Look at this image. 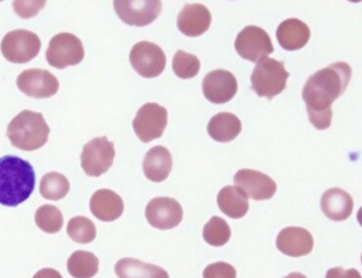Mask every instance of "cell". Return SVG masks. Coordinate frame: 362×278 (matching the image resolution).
I'll list each match as a JSON object with an SVG mask.
<instances>
[{
    "label": "cell",
    "instance_id": "1",
    "mask_svg": "<svg viewBox=\"0 0 362 278\" xmlns=\"http://www.w3.org/2000/svg\"><path fill=\"white\" fill-rule=\"evenodd\" d=\"M351 74V67L346 62H337L308 79L303 99L308 119L315 128L325 130L332 125L333 102L345 92Z\"/></svg>",
    "mask_w": 362,
    "mask_h": 278
},
{
    "label": "cell",
    "instance_id": "2",
    "mask_svg": "<svg viewBox=\"0 0 362 278\" xmlns=\"http://www.w3.org/2000/svg\"><path fill=\"white\" fill-rule=\"evenodd\" d=\"M35 186L34 169L17 156L0 158V205L16 207L30 198Z\"/></svg>",
    "mask_w": 362,
    "mask_h": 278
},
{
    "label": "cell",
    "instance_id": "3",
    "mask_svg": "<svg viewBox=\"0 0 362 278\" xmlns=\"http://www.w3.org/2000/svg\"><path fill=\"white\" fill-rule=\"evenodd\" d=\"M50 128L42 114L25 110L8 124L7 135L13 146L24 151L41 149L48 141Z\"/></svg>",
    "mask_w": 362,
    "mask_h": 278
},
{
    "label": "cell",
    "instance_id": "4",
    "mask_svg": "<svg viewBox=\"0 0 362 278\" xmlns=\"http://www.w3.org/2000/svg\"><path fill=\"white\" fill-rule=\"evenodd\" d=\"M289 73L284 62L265 58L255 67L252 75V89L261 97L272 99L287 87Z\"/></svg>",
    "mask_w": 362,
    "mask_h": 278
},
{
    "label": "cell",
    "instance_id": "5",
    "mask_svg": "<svg viewBox=\"0 0 362 278\" xmlns=\"http://www.w3.org/2000/svg\"><path fill=\"white\" fill-rule=\"evenodd\" d=\"M42 42L37 34L26 30H16L8 33L1 43V52L12 64H24L37 57Z\"/></svg>",
    "mask_w": 362,
    "mask_h": 278
},
{
    "label": "cell",
    "instance_id": "6",
    "mask_svg": "<svg viewBox=\"0 0 362 278\" xmlns=\"http://www.w3.org/2000/svg\"><path fill=\"white\" fill-rule=\"evenodd\" d=\"M46 56L48 64L57 69L78 65L84 57L83 43L73 34H58L49 43Z\"/></svg>",
    "mask_w": 362,
    "mask_h": 278
},
{
    "label": "cell",
    "instance_id": "7",
    "mask_svg": "<svg viewBox=\"0 0 362 278\" xmlns=\"http://www.w3.org/2000/svg\"><path fill=\"white\" fill-rule=\"evenodd\" d=\"M235 48L237 53L252 62L265 59L274 51V44L267 31L256 25H249L237 35Z\"/></svg>",
    "mask_w": 362,
    "mask_h": 278
},
{
    "label": "cell",
    "instance_id": "8",
    "mask_svg": "<svg viewBox=\"0 0 362 278\" xmlns=\"http://www.w3.org/2000/svg\"><path fill=\"white\" fill-rule=\"evenodd\" d=\"M168 120V110L158 103H146L138 110L133 128L140 140L150 143L163 136Z\"/></svg>",
    "mask_w": 362,
    "mask_h": 278
},
{
    "label": "cell",
    "instance_id": "9",
    "mask_svg": "<svg viewBox=\"0 0 362 278\" xmlns=\"http://www.w3.org/2000/svg\"><path fill=\"white\" fill-rule=\"evenodd\" d=\"M115 157L114 143L106 137L95 138L83 147L81 165L88 176L100 177L113 164Z\"/></svg>",
    "mask_w": 362,
    "mask_h": 278
},
{
    "label": "cell",
    "instance_id": "10",
    "mask_svg": "<svg viewBox=\"0 0 362 278\" xmlns=\"http://www.w3.org/2000/svg\"><path fill=\"white\" fill-rule=\"evenodd\" d=\"M129 61L138 74L153 78L163 73L167 58L163 49L149 42H138L129 53Z\"/></svg>",
    "mask_w": 362,
    "mask_h": 278
},
{
    "label": "cell",
    "instance_id": "11",
    "mask_svg": "<svg viewBox=\"0 0 362 278\" xmlns=\"http://www.w3.org/2000/svg\"><path fill=\"white\" fill-rule=\"evenodd\" d=\"M116 13L124 23L142 27L153 23L162 12V2L156 0L114 2Z\"/></svg>",
    "mask_w": 362,
    "mask_h": 278
},
{
    "label": "cell",
    "instance_id": "12",
    "mask_svg": "<svg viewBox=\"0 0 362 278\" xmlns=\"http://www.w3.org/2000/svg\"><path fill=\"white\" fill-rule=\"evenodd\" d=\"M183 210L180 203L169 197L151 200L146 208V217L151 226L159 230H170L182 222Z\"/></svg>",
    "mask_w": 362,
    "mask_h": 278
},
{
    "label": "cell",
    "instance_id": "13",
    "mask_svg": "<svg viewBox=\"0 0 362 278\" xmlns=\"http://www.w3.org/2000/svg\"><path fill=\"white\" fill-rule=\"evenodd\" d=\"M21 91L31 97L47 98L54 96L59 89V82L48 71L30 69L23 71L17 78Z\"/></svg>",
    "mask_w": 362,
    "mask_h": 278
},
{
    "label": "cell",
    "instance_id": "14",
    "mask_svg": "<svg viewBox=\"0 0 362 278\" xmlns=\"http://www.w3.org/2000/svg\"><path fill=\"white\" fill-rule=\"evenodd\" d=\"M238 83L235 76L226 70L211 71L203 80V92L205 97L214 104H223L235 96Z\"/></svg>",
    "mask_w": 362,
    "mask_h": 278
},
{
    "label": "cell",
    "instance_id": "15",
    "mask_svg": "<svg viewBox=\"0 0 362 278\" xmlns=\"http://www.w3.org/2000/svg\"><path fill=\"white\" fill-rule=\"evenodd\" d=\"M234 183L245 194L255 200H269L276 191L274 179L257 170H239L234 176Z\"/></svg>",
    "mask_w": 362,
    "mask_h": 278
},
{
    "label": "cell",
    "instance_id": "16",
    "mask_svg": "<svg viewBox=\"0 0 362 278\" xmlns=\"http://www.w3.org/2000/svg\"><path fill=\"white\" fill-rule=\"evenodd\" d=\"M276 248L289 257L300 258L312 252L314 238L305 228L287 227L280 231L276 238Z\"/></svg>",
    "mask_w": 362,
    "mask_h": 278
},
{
    "label": "cell",
    "instance_id": "17",
    "mask_svg": "<svg viewBox=\"0 0 362 278\" xmlns=\"http://www.w3.org/2000/svg\"><path fill=\"white\" fill-rule=\"evenodd\" d=\"M212 16L207 7L200 4H186L177 17V27L183 35L197 37L209 29Z\"/></svg>",
    "mask_w": 362,
    "mask_h": 278
},
{
    "label": "cell",
    "instance_id": "18",
    "mask_svg": "<svg viewBox=\"0 0 362 278\" xmlns=\"http://www.w3.org/2000/svg\"><path fill=\"white\" fill-rule=\"evenodd\" d=\"M93 215L102 222H111L122 217L124 203L122 197L108 189L98 191L90 200Z\"/></svg>",
    "mask_w": 362,
    "mask_h": 278
},
{
    "label": "cell",
    "instance_id": "19",
    "mask_svg": "<svg viewBox=\"0 0 362 278\" xmlns=\"http://www.w3.org/2000/svg\"><path fill=\"white\" fill-rule=\"evenodd\" d=\"M276 35L281 47L293 52L306 46L310 39V30L305 22L292 18L281 22Z\"/></svg>",
    "mask_w": 362,
    "mask_h": 278
},
{
    "label": "cell",
    "instance_id": "20",
    "mask_svg": "<svg viewBox=\"0 0 362 278\" xmlns=\"http://www.w3.org/2000/svg\"><path fill=\"white\" fill-rule=\"evenodd\" d=\"M321 209L329 219L334 222H343L351 217L354 203L347 192L332 188L325 191L320 201Z\"/></svg>",
    "mask_w": 362,
    "mask_h": 278
},
{
    "label": "cell",
    "instance_id": "21",
    "mask_svg": "<svg viewBox=\"0 0 362 278\" xmlns=\"http://www.w3.org/2000/svg\"><path fill=\"white\" fill-rule=\"evenodd\" d=\"M173 168V158L167 147L156 146L143 160V171L149 181L160 183L166 179Z\"/></svg>",
    "mask_w": 362,
    "mask_h": 278
},
{
    "label": "cell",
    "instance_id": "22",
    "mask_svg": "<svg viewBox=\"0 0 362 278\" xmlns=\"http://www.w3.org/2000/svg\"><path fill=\"white\" fill-rule=\"evenodd\" d=\"M243 129L238 116L230 113H221L214 116L208 124V133L214 140L218 143L233 141Z\"/></svg>",
    "mask_w": 362,
    "mask_h": 278
},
{
    "label": "cell",
    "instance_id": "23",
    "mask_svg": "<svg viewBox=\"0 0 362 278\" xmlns=\"http://www.w3.org/2000/svg\"><path fill=\"white\" fill-rule=\"evenodd\" d=\"M217 203L221 212L230 218H243L249 210L247 195L235 186L223 188L218 193Z\"/></svg>",
    "mask_w": 362,
    "mask_h": 278
},
{
    "label": "cell",
    "instance_id": "24",
    "mask_svg": "<svg viewBox=\"0 0 362 278\" xmlns=\"http://www.w3.org/2000/svg\"><path fill=\"white\" fill-rule=\"evenodd\" d=\"M115 271L119 278H169L163 268L129 258L119 260Z\"/></svg>",
    "mask_w": 362,
    "mask_h": 278
},
{
    "label": "cell",
    "instance_id": "25",
    "mask_svg": "<svg viewBox=\"0 0 362 278\" xmlns=\"http://www.w3.org/2000/svg\"><path fill=\"white\" fill-rule=\"evenodd\" d=\"M98 259L92 253L77 250L71 255L68 261V270L74 278H92L98 272Z\"/></svg>",
    "mask_w": 362,
    "mask_h": 278
},
{
    "label": "cell",
    "instance_id": "26",
    "mask_svg": "<svg viewBox=\"0 0 362 278\" xmlns=\"http://www.w3.org/2000/svg\"><path fill=\"white\" fill-rule=\"evenodd\" d=\"M70 191V183L64 174L51 172L42 177L40 192L45 199L59 200L64 199Z\"/></svg>",
    "mask_w": 362,
    "mask_h": 278
},
{
    "label": "cell",
    "instance_id": "27",
    "mask_svg": "<svg viewBox=\"0 0 362 278\" xmlns=\"http://www.w3.org/2000/svg\"><path fill=\"white\" fill-rule=\"evenodd\" d=\"M35 222L42 231L54 234L64 226V215L54 205H44L35 212Z\"/></svg>",
    "mask_w": 362,
    "mask_h": 278
},
{
    "label": "cell",
    "instance_id": "28",
    "mask_svg": "<svg viewBox=\"0 0 362 278\" xmlns=\"http://www.w3.org/2000/svg\"><path fill=\"white\" fill-rule=\"evenodd\" d=\"M66 231L70 238L80 244L90 243L95 239L97 233L95 223L84 217L71 218Z\"/></svg>",
    "mask_w": 362,
    "mask_h": 278
},
{
    "label": "cell",
    "instance_id": "29",
    "mask_svg": "<svg viewBox=\"0 0 362 278\" xmlns=\"http://www.w3.org/2000/svg\"><path fill=\"white\" fill-rule=\"evenodd\" d=\"M203 236L210 246H222L229 241L231 231L225 219L213 217L204 227Z\"/></svg>",
    "mask_w": 362,
    "mask_h": 278
},
{
    "label": "cell",
    "instance_id": "30",
    "mask_svg": "<svg viewBox=\"0 0 362 278\" xmlns=\"http://www.w3.org/2000/svg\"><path fill=\"white\" fill-rule=\"evenodd\" d=\"M173 69L180 78H193L199 73L200 61L192 54L178 51L173 57Z\"/></svg>",
    "mask_w": 362,
    "mask_h": 278
},
{
    "label": "cell",
    "instance_id": "31",
    "mask_svg": "<svg viewBox=\"0 0 362 278\" xmlns=\"http://www.w3.org/2000/svg\"><path fill=\"white\" fill-rule=\"evenodd\" d=\"M204 278H236V271L229 263L218 262L204 269Z\"/></svg>",
    "mask_w": 362,
    "mask_h": 278
},
{
    "label": "cell",
    "instance_id": "32",
    "mask_svg": "<svg viewBox=\"0 0 362 278\" xmlns=\"http://www.w3.org/2000/svg\"><path fill=\"white\" fill-rule=\"evenodd\" d=\"M45 1H15L13 3L16 12L24 19H29L42 10Z\"/></svg>",
    "mask_w": 362,
    "mask_h": 278
},
{
    "label": "cell",
    "instance_id": "33",
    "mask_svg": "<svg viewBox=\"0 0 362 278\" xmlns=\"http://www.w3.org/2000/svg\"><path fill=\"white\" fill-rule=\"evenodd\" d=\"M325 278H361V275L354 268L346 270V269L342 267H334L329 269L327 273H326Z\"/></svg>",
    "mask_w": 362,
    "mask_h": 278
},
{
    "label": "cell",
    "instance_id": "34",
    "mask_svg": "<svg viewBox=\"0 0 362 278\" xmlns=\"http://www.w3.org/2000/svg\"><path fill=\"white\" fill-rule=\"evenodd\" d=\"M33 278H64L59 272L53 268H43L34 275Z\"/></svg>",
    "mask_w": 362,
    "mask_h": 278
},
{
    "label": "cell",
    "instance_id": "35",
    "mask_svg": "<svg viewBox=\"0 0 362 278\" xmlns=\"http://www.w3.org/2000/svg\"><path fill=\"white\" fill-rule=\"evenodd\" d=\"M284 278H308L306 276L303 275L302 273L293 272Z\"/></svg>",
    "mask_w": 362,
    "mask_h": 278
}]
</instances>
